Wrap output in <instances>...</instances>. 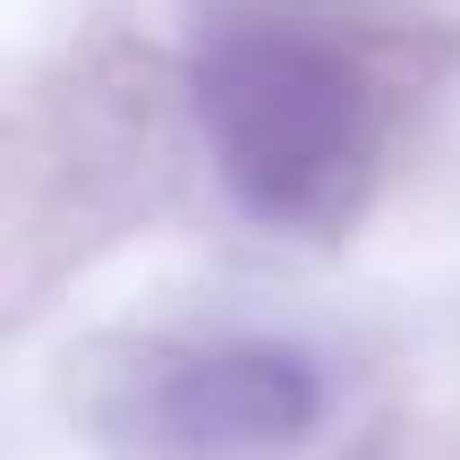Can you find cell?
Wrapping results in <instances>:
<instances>
[{
  "instance_id": "2",
  "label": "cell",
  "mask_w": 460,
  "mask_h": 460,
  "mask_svg": "<svg viewBox=\"0 0 460 460\" xmlns=\"http://www.w3.org/2000/svg\"><path fill=\"white\" fill-rule=\"evenodd\" d=\"M324 418V376L290 341H188L128 376V427L154 460H264Z\"/></svg>"
},
{
  "instance_id": "1",
  "label": "cell",
  "mask_w": 460,
  "mask_h": 460,
  "mask_svg": "<svg viewBox=\"0 0 460 460\" xmlns=\"http://www.w3.org/2000/svg\"><path fill=\"white\" fill-rule=\"evenodd\" d=\"M205 154L239 214L332 239L367 214L393 146V77L358 26L307 0H230L188 51Z\"/></svg>"
}]
</instances>
